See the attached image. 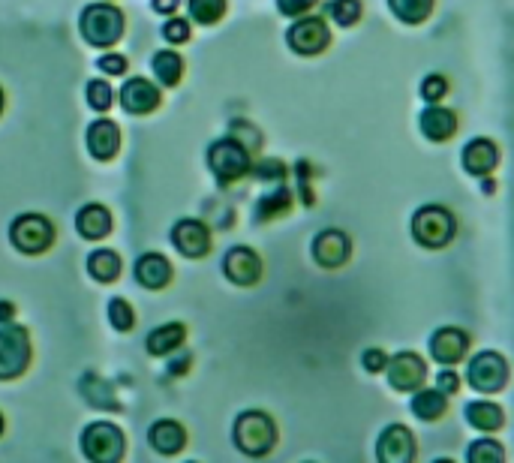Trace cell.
<instances>
[{
    "label": "cell",
    "mask_w": 514,
    "mask_h": 463,
    "mask_svg": "<svg viewBox=\"0 0 514 463\" xmlns=\"http://www.w3.org/2000/svg\"><path fill=\"white\" fill-rule=\"evenodd\" d=\"M457 235V220L442 205H424L412 217V238L427 250H442Z\"/></svg>",
    "instance_id": "3957f363"
},
{
    "label": "cell",
    "mask_w": 514,
    "mask_h": 463,
    "mask_svg": "<svg viewBox=\"0 0 514 463\" xmlns=\"http://www.w3.org/2000/svg\"><path fill=\"white\" fill-rule=\"evenodd\" d=\"M184 340H187V328H184L181 322H169V325L154 328V331L148 334L145 346H148V352H151V355L163 358V355H172L175 349H181V346H184Z\"/></svg>",
    "instance_id": "603a6c76"
},
{
    "label": "cell",
    "mask_w": 514,
    "mask_h": 463,
    "mask_svg": "<svg viewBox=\"0 0 514 463\" xmlns=\"http://www.w3.org/2000/svg\"><path fill=\"white\" fill-rule=\"evenodd\" d=\"M253 175H256L259 181H277V184H283V178H286V166H283L280 160L265 157L262 163H256V166H253Z\"/></svg>",
    "instance_id": "8d00e7d4"
},
{
    "label": "cell",
    "mask_w": 514,
    "mask_h": 463,
    "mask_svg": "<svg viewBox=\"0 0 514 463\" xmlns=\"http://www.w3.org/2000/svg\"><path fill=\"white\" fill-rule=\"evenodd\" d=\"M310 253H313V262H316L319 268L337 271V268H343V265L349 262V256H352V241H349V235L340 232V229H325V232H319V235L313 238Z\"/></svg>",
    "instance_id": "30bf717a"
},
{
    "label": "cell",
    "mask_w": 514,
    "mask_h": 463,
    "mask_svg": "<svg viewBox=\"0 0 514 463\" xmlns=\"http://www.w3.org/2000/svg\"><path fill=\"white\" fill-rule=\"evenodd\" d=\"M427 346H430V358H433L436 364L451 367V364L463 361V355H466V349H469V334L460 331V328H454V325H448V328L433 331V337H430Z\"/></svg>",
    "instance_id": "9a60e30c"
},
{
    "label": "cell",
    "mask_w": 514,
    "mask_h": 463,
    "mask_svg": "<svg viewBox=\"0 0 514 463\" xmlns=\"http://www.w3.org/2000/svg\"><path fill=\"white\" fill-rule=\"evenodd\" d=\"M121 148V133H118V124H112L109 118L103 121H94L88 127V151L91 157L97 160H112Z\"/></svg>",
    "instance_id": "d6986e66"
},
{
    "label": "cell",
    "mask_w": 514,
    "mask_h": 463,
    "mask_svg": "<svg viewBox=\"0 0 514 463\" xmlns=\"http://www.w3.org/2000/svg\"><path fill=\"white\" fill-rule=\"evenodd\" d=\"M361 364H364L367 373H382V370L388 367V355H385L382 349H367V352L361 355Z\"/></svg>",
    "instance_id": "b9f144b4"
},
{
    "label": "cell",
    "mask_w": 514,
    "mask_h": 463,
    "mask_svg": "<svg viewBox=\"0 0 514 463\" xmlns=\"http://www.w3.org/2000/svg\"><path fill=\"white\" fill-rule=\"evenodd\" d=\"M481 190H484V193H493V181H487V175H484V184H481Z\"/></svg>",
    "instance_id": "7dc6e473"
},
{
    "label": "cell",
    "mask_w": 514,
    "mask_h": 463,
    "mask_svg": "<svg viewBox=\"0 0 514 463\" xmlns=\"http://www.w3.org/2000/svg\"><path fill=\"white\" fill-rule=\"evenodd\" d=\"M16 319V304L13 301H0V325H7Z\"/></svg>",
    "instance_id": "f6af8a7d"
},
{
    "label": "cell",
    "mask_w": 514,
    "mask_h": 463,
    "mask_svg": "<svg viewBox=\"0 0 514 463\" xmlns=\"http://www.w3.org/2000/svg\"><path fill=\"white\" fill-rule=\"evenodd\" d=\"M295 175H298V196H301V202L310 208V205L316 202V196H313V190H310V181L316 178V175H313V166H310L307 160H301V163L295 166Z\"/></svg>",
    "instance_id": "d590c367"
},
{
    "label": "cell",
    "mask_w": 514,
    "mask_h": 463,
    "mask_svg": "<svg viewBox=\"0 0 514 463\" xmlns=\"http://www.w3.org/2000/svg\"><path fill=\"white\" fill-rule=\"evenodd\" d=\"M10 241L28 256H40L55 244V226L43 214H19L10 226Z\"/></svg>",
    "instance_id": "5b68a950"
},
{
    "label": "cell",
    "mask_w": 514,
    "mask_h": 463,
    "mask_svg": "<svg viewBox=\"0 0 514 463\" xmlns=\"http://www.w3.org/2000/svg\"><path fill=\"white\" fill-rule=\"evenodd\" d=\"M97 67H100V73H106V76H124V73H127V58H124V55H103V58L97 61Z\"/></svg>",
    "instance_id": "60d3db41"
},
{
    "label": "cell",
    "mask_w": 514,
    "mask_h": 463,
    "mask_svg": "<svg viewBox=\"0 0 514 463\" xmlns=\"http://www.w3.org/2000/svg\"><path fill=\"white\" fill-rule=\"evenodd\" d=\"M88 271H91L94 280L112 283V280L121 277V256L115 250H106V247L103 250H94L91 259H88Z\"/></svg>",
    "instance_id": "4316f807"
},
{
    "label": "cell",
    "mask_w": 514,
    "mask_h": 463,
    "mask_svg": "<svg viewBox=\"0 0 514 463\" xmlns=\"http://www.w3.org/2000/svg\"><path fill=\"white\" fill-rule=\"evenodd\" d=\"M172 244L187 259H202L211 253V229L202 220H178L172 229Z\"/></svg>",
    "instance_id": "5bb4252c"
},
{
    "label": "cell",
    "mask_w": 514,
    "mask_h": 463,
    "mask_svg": "<svg viewBox=\"0 0 514 463\" xmlns=\"http://www.w3.org/2000/svg\"><path fill=\"white\" fill-rule=\"evenodd\" d=\"M31 364V334L7 322L0 328V379H16Z\"/></svg>",
    "instance_id": "8992f818"
},
{
    "label": "cell",
    "mask_w": 514,
    "mask_h": 463,
    "mask_svg": "<svg viewBox=\"0 0 514 463\" xmlns=\"http://www.w3.org/2000/svg\"><path fill=\"white\" fill-rule=\"evenodd\" d=\"M325 16L337 28H352V25L361 22L364 7H361V0H328V4H325Z\"/></svg>",
    "instance_id": "f546056e"
},
{
    "label": "cell",
    "mask_w": 514,
    "mask_h": 463,
    "mask_svg": "<svg viewBox=\"0 0 514 463\" xmlns=\"http://www.w3.org/2000/svg\"><path fill=\"white\" fill-rule=\"evenodd\" d=\"M376 457L382 463H409L415 457V436L406 424H388L376 439Z\"/></svg>",
    "instance_id": "7c38bea8"
},
{
    "label": "cell",
    "mask_w": 514,
    "mask_h": 463,
    "mask_svg": "<svg viewBox=\"0 0 514 463\" xmlns=\"http://www.w3.org/2000/svg\"><path fill=\"white\" fill-rule=\"evenodd\" d=\"M82 451L94 463H115L124 457V433L112 421H94L82 433Z\"/></svg>",
    "instance_id": "52a82bcc"
},
{
    "label": "cell",
    "mask_w": 514,
    "mask_h": 463,
    "mask_svg": "<svg viewBox=\"0 0 514 463\" xmlns=\"http://www.w3.org/2000/svg\"><path fill=\"white\" fill-rule=\"evenodd\" d=\"M187 367H190V355L172 361V364H169V373H172V376H181V373H187Z\"/></svg>",
    "instance_id": "bcb514c9"
},
{
    "label": "cell",
    "mask_w": 514,
    "mask_h": 463,
    "mask_svg": "<svg viewBox=\"0 0 514 463\" xmlns=\"http://www.w3.org/2000/svg\"><path fill=\"white\" fill-rule=\"evenodd\" d=\"M112 100H115V94H112L109 82H103V79L88 82V106H91V109L106 112V109L112 106Z\"/></svg>",
    "instance_id": "836d02e7"
},
{
    "label": "cell",
    "mask_w": 514,
    "mask_h": 463,
    "mask_svg": "<svg viewBox=\"0 0 514 463\" xmlns=\"http://www.w3.org/2000/svg\"><path fill=\"white\" fill-rule=\"evenodd\" d=\"M385 373L394 391H418L427 379V364L415 352H397L394 358H388Z\"/></svg>",
    "instance_id": "8fae6325"
},
{
    "label": "cell",
    "mask_w": 514,
    "mask_h": 463,
    "mask_svg": "<svg viewBox=\"0 0 514 463\" xmlns=\"http://www.w3.org/2000/svg\"><path fill=\"white\" fill-rule=\"evenodd\" d=\"M223 274L235 283V286H256L262 280V259L256 250L250 247H232L223 256Z\"/></svg>",
    "instance_id": "4fadbf2b"
},
{
    "label": "cell",
    "mask_w": 514,
    "mask_h": 463,
    "mask_svg": "<svg viewBox=\"0 0 514 463\" xmlns=\"http://www.w3.org/2000/svg\"><path fill=\"white\" fill-rule=\"evenodd\" d=\"M163 37H166L169 43H175V46L187 43V40H190V22H187V19H169V22L163 25Z\"/></svg>",
    "instance_id": "f35d334b"
},
{
    "label": "cell",
    "mask_w": 514,
    "mask_h": 463,
    "mask_svg": "<svg viewBox=\"0 0 514 463\" xmlns=\"http://www.w3.org/2000/svg\"><path fill=\"white\" fill-rule=\"evenodd\" d=\"M460 163H463V169L469 175L484 178V175H490L496 169L499 151H496V145L490 139H472V142H466V148L460 154Z\"/></svg>",
    "instance_id": "ac0fdd59"
},
{
    "label": "cell",
    "mask_w": 514,
    "mask_h": 463,
    "mask_svg": "<svg viewBox=\"0 0 514 463\" xmlns=\"http://www.w3.org/2000/svg\"><path fill=\"white\" fill-rule=\"evenodd\" d=\"M388 10L403 25H421L433 13V0H388Z\"/></svg>",
    "instance_id": "83f0119b"
},
{
    "label": "cell",
    "mask_w": 514,
    "mask_h": 463,
    "mask_svg": "<svg viewBox=\"0 0 514 463\" xmlns=\"http://www.w3.org/2000/svg\"><path fill=\"white\" fill-rule=\"evenodd\" d=\"M319 0H277V10L286 16V19H301V16H310L316 10Z\"/></svg>",
    "instance_id": "74e56055"
},
{
    "label": "cell",
    "mask_w": 514,
    "mask_h": 463,
    "mask_svg": "<svg viewBox=\"0 0 514 463\" xmlns=\"http://www.w3.org/2000/svg\"><path fill=\"white\" fill-rule=\"evenodd\" d=\"M445 94H448V79H445V76L430 73V76L421 82V97H424V103H442Z\"/></svg>",
    "instance_id": "e575fe53"
},
{
    "label": "cell",
    "mask_w": 514,
    "mask_h": 463,
    "mask_svg": "<svg viewBox=\"0 0 514 463\" xmlns=\"http://www.w3.org/2000/svg\"><path fill=\"white\" fill-rule=\"evenodd\" d=\"M151 70L160 79V85L175 88L181 82V76H184V61H181L178 52H157L154 61H151Z\"/></svg>",
    "instance_id": "f1b7e54d"
},
{
    "label": "cell",
    "mask_w": 514,
    "mask_h": 463,
    "mask_svg": "<svg viewBox=\"0 0 514 463\" xmlns=\"http://www.w3.org/2000/svg\"><path fill=\"white\" fill-rule=\"evenodd\" d=\"M412 412L421 421H436L448 412V394L439 388H418L412 394Z\"/></svg>",
    "instance_id": "d4e9b609"
},
{
    "label": "cell",
    "mask_w": 514,
    "mask_h": 463,
    "mask_svg": "<svg viewBox=\"0 0 514 463\" xmlns=\"http://www.w3.org/2000/svg\"><path fill=\"white\" fill-rule=\"evenodd\" d=\"M235 445L247 454V457H265L274 445H277V424L268 412L262 409H247L235 418L232 427Z\"/></svg>",
    "instance_id": "6da1fadb"
},
{
    "label": "cell",
    "mask_w": 514,
    "mask_h": 463,
    "mask_svg": "<svg viewBox=\"0 0 514 463\" xmlns=\"http://www.w3.org/2000/svg\"><path fill=\"white\" fill-rule=\"evenodd\" d=\"M0 433H4V415H0Z\"/></svg>",
    "instance_id": "681fc988"
},
{
    "label": "cell",
    "mask_w": 514,
    "mask_h": 463,
    "mask_svg": "<svg viewBox=\"0 0 514 463\" xmlns=\"http://www.w3.org/2000/svg\"><path fill=\"white\" fill-rule=\"evenodd\" d=\"M0 112H4V91H0Z\"/></svg>",
    "instance_id": "c3c4849f"
},
{
    "label": "cell",
    "mask_w": 514,
    "mask_h": 463,
    "mask_svg": "<svg viewBox=\"0 0 514 463\" xmlns=\"http://www.w3.org/2000/svg\"><path fill=\"white\" fill-rule=\"evenodd\" d=\"M292 205H295L292 193H289L286 187H277L274 193H268V196L259 199V205H256V220H259V223L280 220V217H286V214L292 211Z\"/></svg>",
    "instance_id": "484cf974"
},
{
    "label": "cell",
    "mask_w": 514,
    "mask_h": 463,
    "mask_svg": "<svg viewBox=\"0 0 514 463\" xmlns=\"http://www.w3.org/2000/svg\"><path fill=\"white\" fill-rule=\"evenodd\" d=\"M121 106L130 115H148L160 106V88L151 85L148 79H130L121 88Z\"/></svg>",
    "instance_id": "e0dca14e"
},
{
    "label": "cell",
    "mask_w": 514,
    "mask_h": 463,
    "mask_svg": "<svg viewBox=\"0 0 514 463\" xmlns=\"http://www.w3.org/2000/svg\"><path fill=\"white\" fill-rule=\"evenodd\" d=\"M76 229H79V235L88 238V241H103V238L112 232V214H109V208H106V205H97V202L79 208V214H76Z\"/></svg>",
    "instance_id": "ffe728a7"
},
{
    "label": "cell",
    "mask_w": 514,
    "mask_h": 463,
    "mask_svg": "<svg viewBox=\"0 0 514 463\" xmlns=\"http://www.w3.org/2000/svg\"><path fill=\"white\" fill-rule=\"evenodd\" d=\"M187 10L196 25H217L226 16V0H190Z\"/></svg>",
    "instance_id": "4dcf8cb0"
},
{
    "label": "cell",
    "mask_w": 514,
    "mask_h": 463,
    "mask_svg": "<svg viewBox=\"0 0 514 463\" xmlns=\"http://www.w3.org/2000/svg\"><path fill=\"white\" fill-rule=\"evenodd\" d=\"M109 319H112V325L118 331H130L136 325V313H133V307L124 298H112L109 301Z\"/></svg>",
    "instance_id": "d6a6232c"
},
{
    "label": "cell",
    "mask_w": 514,
    "mask_h": 463,
    "mask_svg": "<svg viewBox=\"0 0 514 463\" xmlns=\"http://www.w3.org/2000/svg\"><path fill=\"white\" fill-rule=\"evenodd\" d=\"M82 37L97 49H109L124 37V13L112 4H94L82 13Z\"/></svg>",
    "instance_id": "277c9868"
},
{
    "label": "cell",
    "mask_w": 514,
    "mask_h": 463,
    "mask_svg": "<svg viewBox=\"0 0 514 463\" xmlns=\"http://www.w3.org/2000/svg\"><path fill=\"white\" fill-rule=\"evenodd\" d=\"M229 136H235V139H238L241 145H247L250 151H256V148L262 145V136H259L256 130H253V124H244V121H235V124H232V133H229Z\"/></svg>",
    "instance_id": "ab89813d"
},
{
    "label": "cell",
    "mask_w": 514,
    "mask_h": 463,
    "mask_svg": "<svg viewBox=\"0 0 514 463\" xmlns=\"http://www.w3.org/2000/svg\"><path fill=\"white\" fill-rule=\"evenodd\" d=\"M157 13H163V16H172L178 7H181V0H154V4H151Z\"/></svg>",
    "instance_id": "ee69618b"
},
{
    "label": "cell",
    "mask_w": 514,
    "mask_h": 463,
    "mask_svg": "<svg viewBox=\"0 0 514 463\" xmlns=\"http://www.w3.org/2000/svg\"><path fill=\"white\" fill-rule=\"evenodd\" d=\"M136 280L145 286V289H163L169 286L172 280V265L166 256L160 253H145L139 262H136Z\"/></svg>",
    "instance_id": "7402d4cb"
},
{
    "label": "cell",
    "mask_w": 514,
    "mask_h": 463,
    "mask_svg": "<svg viewBox=\"0 0 514 463\" xmlns=\"http://www.w3.org/2000/svg\"><path fill=\"white\" fill-rule=\"evenodd\" d=\"M418 127L424 133V139L430 142H448L457 133V115L439 103H427V109L418 115Z\"/></svg>",
    "instance_id": "2e32d148"
},
{
    "label": "cell",
    "mask_w": 514,
    "mask_h": 463,
    "mask_svg": "<svg viewBox=\"0 0 514 463\" xmlns=\"http://www.w3.org/2000/svg\"><path fill=\"white\" fill-rule=\"evenodd\" d=\"M436 388H439V391H445V394L451 397V394H457V391H460V376H457L454 370H448V367H445V370H439V373H436Z\"/></svg>",
    "instance_id": "7bdbcfd3"
},
{
    "label": "cell",
    "mask_w": 514,
    "mask_h": 463,
    "mask_svg": "<svg viewBox=\"0 0 514 463\" xmlns=\"http://www.w3.org/2000/svg\"><path fill=\"white\" fill-rule=\"evenodd\" d=\"M463 415H466V424L475 427V430H481V433H493V430H499L502 421H505L502 406H496V403H490V400H472V403H466Z\"/></svg>",
    "instance_id": "cb8c5ba5"
},
{
    "label": "cell",
    "mask_w": 514,
    "mask_h": 463,
    "mask_svg": "<svg viewBox=\"0 0 514 463\" xmlns=\"http://www.w3.org/2000/svg\"><path fill=\"white\" fill-rule=\"evenodd\" d=\"M250 148L241 145L235 136H226V139H217L211 148H208V166L214 172V178L220 184H235L241 181L244 175L253 172V160H250Z\"/></svg>",
    "instance_id": "7a4b0ae2"
},
{
    "label": "cell",
    "mask_w": 514,
    "mask_h": 463,
    "mask_svg": "<svg viewBox=\"0 0 514 463\" xmlns=\"http://www.w3.org/2000/svg\"><path fill=\"white\" fill-rule=\"evenodd\" d=\"M286 46L295 55H301V58L322 55L331 46L328 22L322 16H301V19H295V25L286 31Z\"/></svg>",
    "instance_id": "ba28073f"
},
{
    "label": "cell",
    "mask_w": 514,
    "mask_h": 463,
    "mask_svg": "<svg viewBox=\"0 0 514 463\" xmlns=\"http://www.w3.org/2000/svg\"><path fill=\"white\" fill-rule=\"evenodd\" d=\"M148 439H151L154 451H160V454H178L187 445V430L178 421L163 418V421H154L151 424Z\"/></svg>",
    "instance_id": "44dd1931"
},
{
    "label": "cell",
    "mask_w": 514,
    "mask_h": 463,
    "mask_svg": "<svg viewBox=\"0 0 514 463\" xmlns=\"http://www.w3.org/2000/svg\"><path fill=\"white\" fill-rule=\"evenodd\" d=\"M466 382L481 394H496L508 382V361L499 352L484 349L472 355V361L466 364Z\"/></svg>",
    "instance_id": "9c48e42d"
},
{
    "label": "cell",
    "mask_w": 514,
    "mask_h": 463,
    "mask_svg": "<svg viewBox=\"0 0 514 463\" xmlns=\"http://www.w3.org/2000/svg\"><path fill=\"white\" fill-rule=\"evenodd\" d=\"M466 460L469 463H499V460H505V448L496 439H475L466 448Z\"/></svg>",
    "instance_id": "1f68e13d"
}]
</instances>
